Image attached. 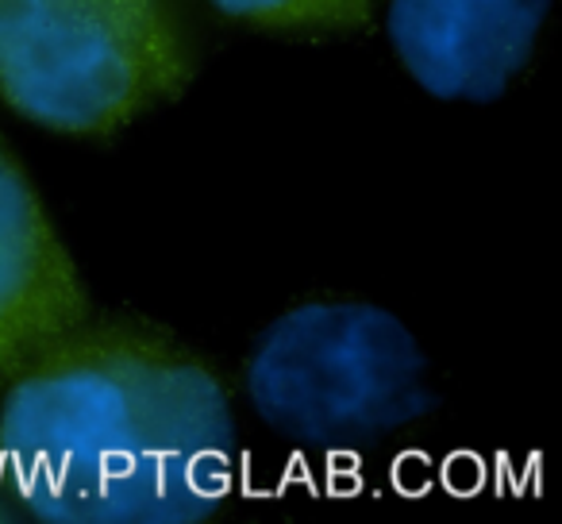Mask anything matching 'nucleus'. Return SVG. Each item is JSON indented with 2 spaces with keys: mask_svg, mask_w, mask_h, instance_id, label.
Here are the masks:
<instances>
[{
  "mask_svg": "<svg viewBox=\"0 0 562 524\" xmlns=\"http://www.w3.org/2000/svg\"><path fill=\"white\" fill-rule=\"evenodd\" d=\"M551 0H390L397 63L443 101H497L536 55Z\"/></svg>",
  "mask_w": 562,
  "mask_h": 524,
  "instance_id": "nucleus-4",
  "label": "nucleus"
},
{
  "mask_svg": "<svg viewBox=\"0 0 562 524\" xmlns=\"http://www.w3.org/2000/svg\"><path fill=\"white\" fill-rule=\"evenodd\" d=\"M224 16L266 32H367L378 0H212Z\"/></svg>",
  "mask_w": 562,
  "mask_h": 524,
  "instance_id": "nucleus-6",
  "label": "nucleus"
},
{
  "mask_svg": "<svg viewBox=\"0 0 562 524\" xmlns=\"http://www.w3.org/2000/svg\"><path fill=\"white\" fill-rule=\"evenodd\" d=\"M20 513H24V501H20V493L12 490L9 475H4V467H0V524L16 521Z\"/></svg>",
  "mask_w": 562,
  "mask_h": 524,
  "instance_id": "nucleus-7",
  "label": "nucleus"
},
{
  "mask_svg": "<svg viewBox=\"0 0 562 524\" xmlns=\"http://www.w3.org/2000/svg\"><path fill=\"white\" fill-rule=\"evenodd\" d=\"M243 386L270 432L313 451H359L431 409L413 332L370 301H305L250 347Z\"/></svg>",
  "mask_w": 562,
  "mask_h": 524,
  "instance_id": "nucleus-3",
  "label": "nucleus"
},
{
  "mask_svg": "<svg viewBox=\"0 0 562 524\" xmlns=\"http://www.w3.org/2000/svg\"><path fill=\"white\" fill-rule=\"evenodd\" d=\"M0 467L50 524H193L235 490L220 375L162 332L81 321L4 382Z\"/></svg>",
  "mask_w": 562,
  "mask_h": 524,
  "instance_id": "nucleus-1",
  "label": "nucleus"
},
{
  "mask_svg": "<svg viewBox=\"0 0 562 524\" xmlns=\"http://www.w3.org/2000/svg\"><path fill=\"white\" fill-rule=\"evenodd\" d=\"M193 74L178 0H0V101L47 132L109 140Z\"/></svg>",
  "mask_w": 562,
  "mask_h": 524,
  "instance_id": "nucleus-2",
  "label": "nucleus"
},
{
  "mask_svg": "<svg viewBox=\"0 0 562 524\" xmlns=\"http://www.w3.org/2000/svg\"><path fill=\"white\" fill-rule=\"evenodd\" d=\"M89 321V293L40 189L0 143V386Z\"/></svg>",
  "mask_w": 562,
  "mask_h": 524,
  "instance_id": "nucleus-5",
  "label": "nucleus"
}]
</instances>
